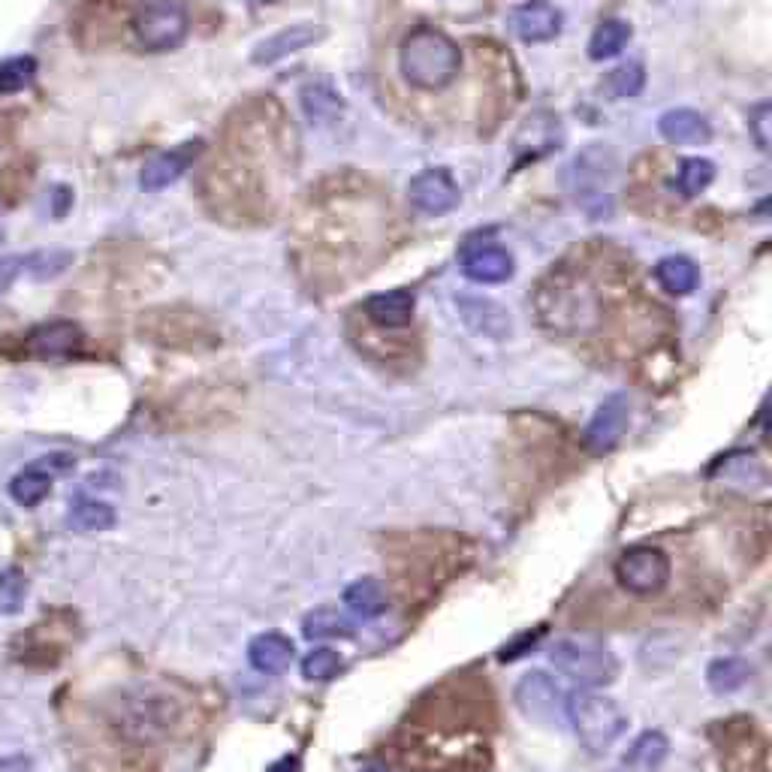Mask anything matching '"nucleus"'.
<instances>
[{"label": "nucleus", "mask_w": 772, "mask_h": 772, "mask_svg": "<svg viewBox=\"0 0 772 772\" xmlns=\"http://www.w3.org/2000/svg\"><path fill=\"white\" fill-rule=\"evenodd\" d=\"M15 266H19V262L3 260V257H0V293H3L7 287H10L12 275H15Z\"/></svg>", "instance_id": "42"}, {"label": "nucleus", "mask_w": 772, "mask_h": 772, "mask_svg": "<svg viewBox=\"0 0 772 772\" xmlns=\"http://www.w3.org/2000/svg\"><path fill=\"white\" fill-rule=\"evenodd\" d=\"M36 76V61L31 55L7 57L0 64V94H19L24 92Z\"/></svg>", "instance_id": "35"}, {"label": "nucleus", "mask_w": 772, "mask_h": 772, "mask_svg": "<svg viewBox=\"0 0 772 772\" xmlns=\"http://www.w3.org/2000/svg\"><path fill=\"white\" fill-rule=\"evenodd\" d=\"M655 278H658V285L671 296H688L700 285V269H697V262L688 260V257L673 254V257L658 260Z\"/></svg>", "instance_id": "27"}, {"label": "nucleus", "mask_w": 772, "mask_h": 772, "mask_svg": "<svg viewBox=\"0 0 772 772\" xmlns=\"http://www.w3.org/2000/svg\"><path fill=\"white\" fill-rule=\"evenodd\" d=\"M628 414H631L628 396L615 393V396L603 398L601 408L594 410L589 429H586V447H589V450H598V453H603V450L615 447V443H619V438L625 435Z\"/></svg>", "instance_id": "21"}, {"label": "nucleus", "mask_w": 772, "mask_h": 772, "mask_svg": "<svg viewBox=\"0 0 772 772\" xmlns=\"http://www.w3.org/2000/svg\"><path fill=\"white\" fill-rule=\"evenodd\" d=\"M770 125H772V106L770 103H758L749 115V127H751V137H754V146L761 148V151H770V142H772Z\"/></svg>", "instance_id": "40"}, {"label": "nucleus", "mask_w": 772, "mask_h": 772, "mask_svg": "<svg viewBox=\"0 0 772 772\" xmlns=\"http://www.w3.org/2000/svg\"><path fill=\"white\" fill-rule=\"evenodd\" d=\"M549 661L556 664L558 673H565L568 679L579 682L586 688L610 685L615 679V673H619L613 652L598 640H589V636L558 640L553 652H549Z\"/></svg>", "instance_id": "8"}, {"label": "nucleus", "mask_w": 772, "mask_h": 772, "mask_svg": "<svg viewBox=\"0 0 772 772\" xmlns=\"http://www.w3.org/2000/svg\"><path fill=\"white\" fill-rule=\"evenodd\" d=\"M344 667L341 664V655L335 652V648H311L305 655V661H302V676L311 682H326L332 679V676H339V671Z\"/></svg>", "instance_id": "37"}, {"label": "nucleus", "mask_w": 772, "mask_h": 772, "mask_svg": "<svg viewBox=\"0 0 772 772\" xmlns=\"http://www.w3.org/2000/svg\"><path fill=\"white\" fill-rule=\"evenodd\" d=\"M299 100H302V112H305L308 121L318 127L335 125L341 112H344L341 94L332 88L330 82H308L302 94H299Z\"/></svg>", "instance_id": "26"}, {"label": "nucleus", "mask_w": 772, "mask_h": 772, "mask_svg": "<svg viewBox=\"0 0 772 772\" xmlns=\"http://www.w3.org/2000/svg\"><path fill=\"white\" fill-rule=\"evenodd\" d=\"M24 579L19 570L0 573V613H19L24 601Z\"/></svg>", "instance_id": "39"}, {"label": "nucleus", "mask_w": 772, "mask_h": 772, "mask_svg": "<svg viewBox=\"0 0 772 772\" xmlns=\"http://www.w3.org/2000/svg\"><path fill=\"white\" fill-rule=\"evenodd\" d=\"M314 40H320V31L314 24H290L285 31H278V34L266 36L260 46L254 49L250 61L260 64V67H269V64H278V61H285V57L308 49Z\"/></svg>", "instance_id": "23"}, {"label": "nucleus", "mask_w": 772, "mask_h": 772, "mask_svg": "<svg viewBox=\"0 0 772 772\" xmlns=\"http://www.w3.org/2000/svg\"><path fill=\"white\" fill-rule=\"evenodd\" d=\"M187 721V706L170 691H142L130 704V730L139 739H170Z\"/></svg>", "instance_id": "11"}, {"label": "nucleus", "mask_w": 772, "mask_h": 772, "mask_svg": "<svg viewBox=\"0 0 772 772\" xmlns=\"http://www.w3.org/2000/svg\"><path fill=\"white\" fill-rule=\"evenodd\" d=\"M250 3H275V0H250Z\"/></svg>", "instance_id": "45"}, {"label": "nucleus", "mask_w": 772, "mask_h": 772, "mask_svg": "<svg viewBox=\"0 0 772 772\" xmlns=\"http://www.w3.org/2000/svg\"><path fill=\"white\" fill-rule=\"evenodd\" d=\"M203 151V142L193 139V142H182L179 148H170V151H160L154 158L148 160L142 172H139V184L142 191H163L182 179L184 172L191 170L196 158Z\"/></svg>", "instance_id": "15"}, {"label": "nucleus", "mask_w": 772, "mask_h": 772, "mask_svg": "<svg viewBox=\"0 0 772 772\" xmlns=\"http://www.w3.org/2000/svg\"><path fill=\"white\" fill-rule=\"evenodd\" d=\"M69 262V254L67 250H36V254H28L22 260L24 272L31 275V278H40V281H46V278H55V275H61L64 269H67Z\"/></svg>", "instance_id": "38"}, {"label": "nucleus", "mask_w": 772, "mask_h": 772, "mask_svg": "<svg viewBox=\"0 0 772 772\" xmlns=\"http://www.w3.org/2000/svg\"><path fill=\"white\" fill-rule=\"evenodd\" d=\"M537 640H540V631H537V634L519 636L516 643L501 648V661H513V658H519V655H525V652H532V648L537 646Z\"/></svg>", "instance_id": "41"}, {"label": "nucleus", "mask_w": 772, "mask_h": 772, "mask_svg": "<svg viewBox=\"0 0 772 772\" xmlns=\"http://www.w3.org/2000/svg\"><path fill=\"white\" fill-rule=\"evenodd\" d=\"M360 772H386V770H380V766H365V770H360Z\"/></svg>", "instance_id": "44"}, {"label": "nucleus", "mask_w": 772, "mask_h": 772, "mask_svg": "<svg viewBox=\"0 0 772 772\" xmlns=\"http://www.w3.org/2000/svg\"><path fill=\"white\" fill-rule=\"evenodd\" d=\"M455 308H459V314L465 320L468 330L478 332L483 339L504 341L511 335L513 323L507 308L492 302L486 296H459V299H455Z\"/></svg>", "instance_id": "19"}, {"label": "nucleus", "mask_w": 772, "mask_h": 772, "mask_svg": "<svg viewBox=\"0 0 772 772\" xmlns=\"http://www.w3.org/2000/svg\"><path fill=\"white\" fill-rule=\"evenodd\" d=\"M631 24L625 19H607L594 28V34L589 40V57L591 61H610V57L622 55V49L631 43Z\"/></svg>", "instance_id": "29"}, {"label": "nucleus", "mask_w": 772, "mask_h": 772, "mask_svg": "<svg viewBox=\"0 0 772 772\" xmlns=\"http://www.w3.org/2000/svg\"><path fill=\"white\" fill-rule=\"evenodd\" d=\"M718 763L725 772H770V749L758 721L749 716H733L709 727Z\"/></svg>", "instance_id": "7"}, {"label": "nucleus", "mask_w": 772, "mask_h": 772, "mask_svg": "<svg viewBox=\"0 0 772 772\" xmlns=\"http://www.w3.org/2000/svg\"><path fill=\"white\" fill-rule=\"evenodd\" d=\"M414 311H417V296L405 287L368 296L363 302L365 320L377 330H405L414 320Z\"/></svg>", "instance_id": "20"}, {"label": "nucleus", "mask_w": 772, "mask_h": 772, "mask_svg": "<svg viewBox=\"0 0 772 772\" xmlns=\"http://www.w3.org/2000/svg\"><path fill=\"white\" fill-rule=\"evenodd\" d=\"M513 700L519 706V712L525 718H532L537 725L544 727H561L565 721V691L553 676H546L544 671H532L525 673L516 691H513Z\"/></svg>", "instance_id": "12"}, {"label": "nucleus", "mask_w": 772, "mask_h": 772, "mask_svg": "<svg viewBox=\"0 0 772 772\" xmlns=\"http://www.w3.org/2000/svg\"><path fill=\"white\" fill-rule=\"evenodd\" d=\"M492 721L486 685L474 676H453L410 709L389 754L408 772H489Z\"/></svg>", "instance_id": "1"}, {"label": "nucleus", "mask_w": 772, "mask_h": 772, "mask_svg": "<svg viewBox=\"0 0 772 772\" xmlns=\"http://www.w3.org/2000/svg\"><path fill=\"white\" fill-rule=\"evenodd\" d=\"M749 679H751V667L742 658H718L712 661V664H709V671H706L709 688L718 694L737 691V688H742Z\"/></svg>", "instance_id": "33"}, {"label": "nucleus", "mask_w": 772, "mask_h": 772, "mask_svg": "<svg viewBox=\"0 0 772 772\" xmlns=\"http://www.w3.org/2000/svg\"><path fill=\"white\" fill-rule=\"evenodd\" d=\"M459 269L474 285H504L513 275V254L495 242H468L459 254Z\"/></svg>", "instance_id": "14"}, {"label": "nucleus", "mask_w": 772, "mask_h": 772, "mask_svg": "<svg viewBox=\"0 0 772 772\" xmlns=\"http://www.w3.org/2000/svg\"><path fill=\"white\" fill-rule=\"evenodd\" d=\"M302 634L308 640H326V636H353V625L339 613V610H318L305 615Z\"/></svg>", "instance_id": "34"}, {"label": "nucleus", "mask_w": 772, "mask_h": 772, "mask_svg": "<svg viewBox=\"0 0 772 772\" xmlns=\"http://www.w3.org/2000/svg\"><path fill=\"white\" fill-rule=\"evenodd\" d=\"M615 579L634 598H655L671 586L673 561L658 546H631L615 558Z\"/></svg>", "instance_id": "10"}, {"label": "nucleus", "mask_w": 772, "mask_h": 772, "mask_svg": "<svg viewBox=\"0 0 772 772\" xmlns=\"http://www.w3.org/2000/svg\"><path fill=\"white\" fill-rule=\"evenodd\" d=\"M85 344V332L73 320H52L28 335V347L43 360H69Z\"/></svg>", "instance_id": "22"}, {"label": "nucleus", "mask_w": 772, "mask_h": 772, "mask_svg": "<svg viewBox=\"0 0 772 772\" xmlns=\"http://www.w3.org/2000/svg\"><path fill=\"white\" fill-rule=\"evenodd\" d=\"M344 603L360 619H375L386 610V591L377 579H356L344 589Z\"/></svg>", "instance_id": "30"}, {"label": "nucleus", "mask_w": 772, "mask_h": 772, "mask_svg": "<svg viewBox=\"0 0 772 772\" xmlns=\"http://www.w3.org/2000/svg\"><path fill=\"white\" fill-rule=\"evenodd\" d=\"M69 525L76 532H106L115 525V507L97 498H79L69 507Z\"/></svg>", "instance_id": "31"}, {"label": "nucleus", "mask_w": 772, "mask_h": 772, "mask_svg": "<svg viewBox=\"0 0 772 772\" xmlns=\"http://www.w3.org/2000/svg\"><path fill=\"white\" fill-rule=\"evenodd\" d=\"M248 661L254 671L266 673V676H278L293 661V643L281 634L254 636L248 646Z\"/></svg>", "instance_id": "25"}, {"label": "nucleus", "mask_w": 772, "mask_h": 772, "mask_svg": "<svg viewBox=\"0 0 772 772\" xmlns=\"http://www.w3.org/2000/svg\"><path fill=\"white\" fill-rule=\"evenodd\" d=\"M534 311L556 335H589L601 323V296L577 272H549L534 293Z\"/></svg>", "instance_id": "3"}, {"label": "nucleus", "mask_w": 772, "mask_h": 772, "mask_svg": "<svg viewBox=\"0 0 772 772\" xmlns=\"http://www.w3.org/2000/svg\"><path fill=\"white\" fill-rule=\"evenodd\" d=\"M191 31V15L182 0H148L133 15V36L146 52H172Z\"/></svg>", "instance_id": "9"}, {"label": "nucleus", "mask_w": 772, "mask_h": 772, "mask_svg": "<svg viewBox=\"0 0 772 772\" xmlns=\"http://www.w3.org/2000/svg\"><path fill=\"white\" fill-rule=\"evenodd\" d=\"M266 772H299V758H290V754H287L281 761H275Z\"/></svg>", "instance_id": "43"}, {"label": "nucleus", "mask_w": 772, "mask_h": 772, "mask_svg": "<svg viewBox=\"0 0 772 772\" xmlns=\"http://www.w3.org/2000/svg\"><path fill=\"white\" fill-rule=\"evenodd\" d=\"M643 85H646V73H643V64H636V61H628L622 67H615L610 73V79H607V88H610L615 100H631V97L643 92Z\"/></svg>", "instance_id": "36"}, {"label": "nucleus", "mask_w": 772, "mask_h": 772, "mask_svg": "<svg viewBox=\"0 0 772 772\" xmlns=\"http://www.w3.org/2000/svg\"><path fill=\"white\" fill-rule=\"evenodd\" d=\"M570 196L591 221H607L615 205V154L603 142H591L570 163Z\"/></svg>", "instance_id": "5"}, {"label": "nucleus", "mask_w": 772, "mask_h": 772, "mask_svg": "<svg viewBox=\"0 0 772 772\" xmlns=\"http://www.w3.org/2000/svg\"><path fill=\"white\" fill-rule=\"evenodd\" d=\"M558 142H561V127H558V115L540 112L528 115L519 127V133L513 139V154H516V167L519 163H528V160H537L556 151Z\"/></svg>", "instance_id": "17"}, {"label": "nucleus", "mask_w": 772, "mask_h": 772, "mask_svg": "<svg viewBox=\"0 0 772 772\" xmlns=\"http://www.w3.org/2000/svg\"><path fill=\"white\" fill-rule=\"evenodd\" d=\"M401 76L420 92H443L459 79L462 52L438 28H417L398 49Z\"/></svg>", "instance_id": "4"}, {"label": "nucleus", "mask_w": 772, "mask_h": 772, "mask_svg": "<svg viewBox=\"0 0 772 772\" xmlns=\"http://www.w3.org/2000/svg\"><path fill=\"white\" fill-rule=\"evenodd\" d=\"M661 137L673 146H706L712 139V127L694 109H671L658 118Z\"/></svg>", "instance_id": "24"}, {"label": "nucleus", "mask_w": 772, "mask_h": 772, "mask_svg": "<svg viewBox=\"0 0 772 772\" xmlns=\"http://www.w3.org/2000/svg\"><path fill=\"white\" fill-rule=\"evenodd\" d=\"M408 203L420 215L441 217L459 205V184L450 170H422L408 184Z\"/></svg>", "instance_id": "13"}, {"label": "nucleus", "mask_w": 772, "mask_h": 772, "mask_svg": "<svg viewBox=\"0 0 772 772\" xmlns=\"http://www.w3.org/2000/svg\"><path fill=\"white\" fill-rule=\"evenodd\" d=\"M716 179V163L706 158H685L679 163V172H676V191L691 200V196H700V193L712 184Z\"/></svg>", "instance_id": "32"}, {"label": "nucleus", "mask_w": 772, "mask_h": 772, "mask_svg": "<svg viewBox=\"0 0 772 772\" xmlns=\"http://www.w3.org/2000/svg\"><path fill=\"white\" fill-rule=\"evenodd\" d=\"M565 716H568V721L577 730L579 742H582V749L589 751V754H607L628 727L622 706L615 704L613 697L594 691H579L573 697H568Z\"/></svg>", "instance_id": "6"}, {"label": "nucleus", "mask_w": 772, "mask_h": 772, "mask_svg": "<svg viewBox=\"0 0 772 772\" xmlns=\"http://www.w3.org/2000/svg\"><path fill=\"white\" fill-rule=\"evenodd\" d=\"M73 468V455H46L34 465H28L19 471L10 483V495L15 504L22 507H36L40 501H46L49 489H52V474L57 471H69Z\"/></svg>", "instance_id": "18"}, {"label": "nucleus", "mask_w": 772, "mask_h": 772, "mask_svg": "<svg viewBox=\"0 0 772 772\" xmlns=\"http://www.w3.org/2000/svg\"><path fill=\"white\" fill-rule=\"evenodd\" d=\"M671 742L658 730H646L643 737L634 739V746L628 749L625 766L634 772H655L661 763L667 761Z\"/></svg>", "instance_id": "28"}, {"label": "nucleus", "mask_w": 772, "mask_h": 772, "mask_svg": "<svg viewBox=\"0 0 772 772\" xmlns=\"http://www.w3.org/2000/svg\"><path fill=\"white\" fill-rule=\"evenodd\" d=\"M561 10L549 0H525L511 12V31L528 46L556 40L561 34Z\"/></svg>", "instance_id": "16"}, {"label": "nucleus", "mask_w": 772, "mask_h": 772, "mask_svg": "<svg viewBox=\"0 0 772 772\" xmlns=\"http://www.w3.org/2000/svg\"><path fill=\"white\" fill-rule=\"evenodd\" d=\"M471 553L465 540L447 532H417L389 537L384 553V568L389 570L396 598L405 607L429 603L438 591L462 573Z\"/></svg>", "instance_id": "2"}]
</instances>
